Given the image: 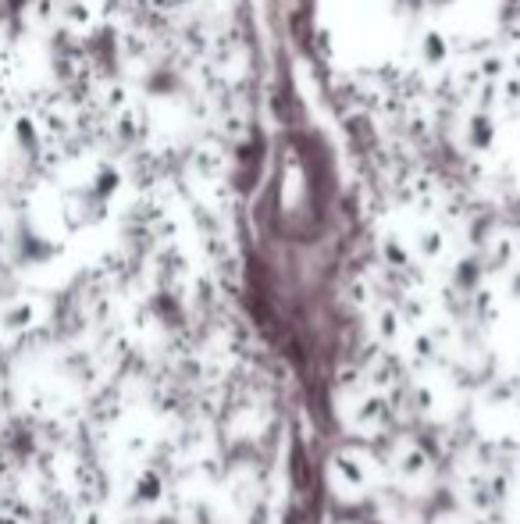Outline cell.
Here are the masks:
<instances>
[{
  "label": "cell",
  "mask_w": 520,
  "mask_h": 524,
  "mask_svg": "<svg viewBox=\"0 0 520 524\" xmlns=\"http://www.w3.org/2000/svg\"><path fill=\"white\" fill-rule=\"evenodd\" d=\"M335 471L346 478V485H350L353 492H360L367 485V467H364V460H360V457L342 453V457H335Z\"/></svg>",
  "instance_id": "3957f363"
},
{
  "label": "cell",
  "mask_w": 520,
  "mask_h": 524,
  "mask_svg": "<svg viewBox=\"0 0 520 524\" xmlns=\"http://www.w3.org/2000/svg\"><path fill=\"white\" fill-rule=\"evenodd\" d=\"M389 418V407H385L382 396H367L364 403L357 407V428L360 432H378Z\"/></svg>",
  "instance_id": "7a4b0ae2"
},
{
  "label": "cell",
  "mask_w": 520,
  "mask_h": 524,
  "mask_svg": "<svg viewBox=\"0 0 520 524\" xmlns=\"http://www.w3.org/2000/svg\"><path fill=\"white\" fill-rule=\"evenodd\" d=\"M136 500H139V503L161 500V478H157L154 471H147V475H143V482L136 485Z\"/></svg>",
  "instance_id": "277c9868"
},
{
  "label": "cell",
  "mask_w": 520,
  "mask_h": 524,
  "mask_svg": "<svg viewBox=\"0 0 520 524\" xmlns=\"http://www.w3.org/2000/svg\"><path fill=\"white\" fill-rule=\"evenodd\" d=\"M43 307L40 300H11L4 311H0V332H8V336H18V332H29V328L40 321Z\"/></svg>",
  "instance_id": "6da1fadb"
}]
</instances>
